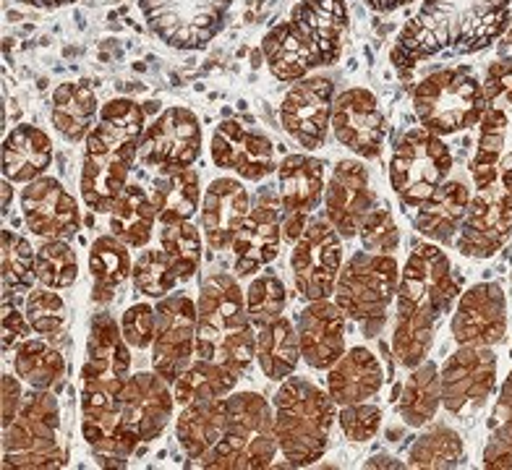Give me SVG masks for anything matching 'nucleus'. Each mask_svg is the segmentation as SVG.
Listing matches in <instances>:
<instances>
[{
  "label": "nucleus",
  "instance_id": "1",
  "mask_svg": "<svg viewBox=\"0 0 512 470\" xmlns=\"http://www.w3.org/2000/svg\"><path fill=\"white\" fill-rule=\"evenodd\" d=\"M512 0H424L392 47V66L411 71L434 55H473L510 27Z\"/></svg>",
  "mask_w": 512,
  "mask_h": 470
},
{
  "label": "nucleus",
  "instance_id": "45",
  "mask_svg": "<svg viewBox=\"0 0 512 470\" xmlns=\"http://www.w3.org/2000/svg\"><path fill=\"white\" fill-rule=\"evenodd\" d=\"M463 439L450 426H434L416 439L408 452V468H458L463 463Z\"/></svg>",
  "mask_w": 512,
  "mask_h": 470
},
{
  "label": "nucleus",
  "instance_id": "57",
  "mask_svg": "<svg viewBox=\"0 0 512 470\" xmlns=\"http://www.w3.org/2000/svg\"><path fill=\"white\" fill-rule=\"evenodd\" d=\"M366 6L374 8V11H395V8H403L413 0H364Z\"/></svg>",
  "mask_w": 512,
  "mask_h": 470
},
{
  "label": "nucleus",
  "instance_id": "12",
  "mask_svg": "<svg viewBox=\"0 0 512 470\" xmlns=\"http://www.w3.org/2000/svg\"><path fill=\"white\" fill-rule=\"evenodd\" d=\"M452 162V152L442 136L426 131L424 126L411 128L392 152V191L398 194L405 209L424 207L450 178Z\"/></svg>",
  "mask_w": 512,
  "mask_h": 470
},
{
  "label": "nucleus",
  "instance_id": "7",
  "mask_svg": "<svg viewBox=\"0 0 512 470\" xmlns=\"http://www.w3.org/2000/svg\"><path fill=\"white\" fill-rule=\"evenodd\" d=\"M228 418H225L223 439L199 460L209 470H262L270 468L280 444L275 431V408L259 392H236L225 397Z\"/></svg>",
  "mask_w": 512,
  "mask_h": 470
},
{
  "label": "nucleus",
  "instance_id": "38",
  "mask_svg": "<svg viewBox=\"0 0 512 470\" xmlns=\"http://www.w3.org/2000/svg\"><path fill=\"white\" fill-rule=\"evenodd\" d=\"M301 343H298L296 324L280 316L275 322L264 324L256 332V361L259 369L272 382H285L296 374L301 361Z\"/></svg>",
  "mask_w": 512,
  "mask_h": 470
},
{
  "label": "nucleus",
  "instance_id": "42",
  "mask_svg": "<svg viewBox=\"0 0 512 470\" xmlns=\"http://www.w3.org/2000/svg\"><path fill=\"white\" fill-rule=\"evenodd\" d=\"M238 379L241 376L228 369L225 363L196 358L170 387H173L178 405H189L196 400H217V397L233 395Z\"/></svg>",
  "mask_w": 512,
  "mask_h": 470
},
{
  "label": "nucleus",
  "instance_id": "51",
  "mask_svg": "<svg viewBox=\"0 0 512 470\" xmlns=\"http://www.w3.org/2000/svg\"><path fill=\"white\" fill-rule=\"evenodd\" d=\"M29 324L40 337H58L66 329L68 309L61 293L53 288H32L27 293V306H24Z\"/></svg>",
  "mask_w": 512,
  "mask_h": 470
},
{
  "label": "nucleus",
  "instance_id": "10",
  "mask_svg": "<svg viewBox=\"0 0 512 470\" xmlns=\"http://www.w3.org/2000/svg\"><path fill=\"white\" fill-rule=\"evenodd\" d=\"M61 405L53 392L32 390L19 416L3 429V468L55 470L66 465L61 439Z\"/></svg>",
  "mask_w": 512,
  "mask_h": 470
},
{
  "label": "nucleus",
  "instance_id": "21",
  "mask_svg": "<svg viewBox=\"0 0 512 470\" xmlns=\"http://www.w3.org/2000/svg\"><path fill=\"white\" fill-rule=\"evenodd\" d=\"M452 337L463 348H494L507 335V298L497 282H479L460 293Z\"/></svg>",
  "mask_w": 512,
  "mask_h": 470
},
{
  "label": "nucleus",
  "instance_id": "15",
  "mask_svg": "<svg viewBox=\"0 0 512 470\" xmlns=\"http://www.w3.org/2000/svg\"><path fill=\"white\" fill-rule=\"evenodd\" d=\"M343 235L327 217H311L306 230L293 243L290 269L298 296L304 301H322L335 296L337 275L343 269Z\"/></svg>",
  "mask_w": 512,
  "mask_h": 470
},
{
  "label": "nucleus",
  "instance_id": "35",
  "mask_svg": "<svg viewBox=\"0 0 512 470\" xmlns=\"http://www.w3.org/2000/svg\"><path fill=\"white\" fill-rule=\"evenodd\" d=\"M471 204V191L458 178H447L437 194L416 209V230L434 243H450L460 230Z\"/></svg>",
  "mask_w": 512,
  "mask_h": 470
},
{
  "label": "nucleus",
  "instance_id": "40",
  "mask_svg": "<svg viewBox=\"0 0 512 470\" xmlns=\"http://www.w3.org/2000/svg\"><path fill=\"white\" fill-rule=\"evenodd\" d=\"M131 256H128V246L110 235H100L92 243L89 251V272H92V301L97 306H108L115 298L118 288L123 285L128 275H131Z\"/></svg>",
  "mask_w": 512,
  "mask_h": 470
},
{
  "label": "nucleus",
  "instance_id": "23",
  "mask_svg": "<svg viewBox=\"0 0 512 470\" xmlns=\"http://www.w3.org/2000/svg\"><path fill=\"white\" fill-rule=\"evenodd\" d=\"M202 155V123L189 108H168L147 128L142 162L147 168H191Z\"/></svg>",
  "mask_w": 512,
  "mask_h": 470
},
{
  "label": "nucleus",
  "instance_id": "31",
  "mask_svg": "<svg viewBox=\"0 0 512 470\" xmlns=\"http://www.w3.org/2000/svg\"><path fill=\"white\" fill-rule=\"evenodd\" d=\"M345 319L348 316L340 311L335 301L322 298V301H309L301 314H298V343H301V356L311 369L327 371L337 363V358L345 353Z\"/></svg>",
  "mask_w": 512,
  "mask_h": 470
},
{
  "label": "nucleus",
  "instance_id": "33",
  "mask_svg": "<svg viewBox=\"0 0 512 470\" xmlns=\"http://www.w3.org/2000/svg\"><path fill=\"white\" fill-rule=\"evenodd\" d=\"M53 139L32 123H21L3 144V175L11 183H32L53 165Z\"/></svg>",
  "mask_w": 512,
  "mask_h": 470
},
{
  "label": "nucleus",
  "instance_id": "29",
  "mask_svg": "<svg viewBox=\"0 0 512 470\" xmlns=\"http://www.w3.org/2000/svg\"><path fill=\"white\" fill-rule=\"evenodd\" d=\"M118 403H121L123 418L139 434V439L155 442L173 418L176 395L170 392L168 382L152 369L128 376Z\"/></svg>",
  "mask_w": 512,
  "mask_h": 470
},
{
  "label": "nucleus",
  "instance_id": "19",
  "mask_svg": "<svg viewBox=\"0 0 512 470\" xmlns=\"http://www.w3.org/2000/svg\"><path fill=\"white\" fill-rule=\"evenodd\" d=\"M499 361L492 348H463L445 361L442 376V408L452 416L479 410L497 387Z\"/></svg>",
  "mask_w": 512,
  "mask_h": 470
},
{
  "label": "nucleus",
  "instance_id": "47",
  "mask_svg": "<svg viewBox=\"0 0 512 470\" xmlns=\"http://www.w3.org/2000/svg\"><path fill=\"white\" fill-rule=\"evenodd\" d=\"M484 465L492 470L512 468V369L494 405V429L484 447Z\"/></svg>",
  "mask_w": 512,
  "mask_h": 470
},
{
  "label": "nucleus",
  "instance_id": "30",
  "mask_svg": "<svg viewBox=\"0 0 512 470\" xmlns=\"http://www.w3.org/2000/svg\"><path fill=\"white\" fill-rule=\"evenodd\" d=\"M81 434L95 460L105 468H121L142 444L139 434L126 423L121 403L81 405Z\"/></svg>",
  "mask_w": 512,
  "mask_h": 470
},
{
  "label": "nucleus",
  "instance_id": "16",
  "mask_svg": "<svg viewBox=\"0 0 512 470\" xmlns=\"http://www.w3.org/2000/svg\"><path fill=\"white\" fill-rule=\"evenodd\" d=\"M512 238V175H505L471 196L458 230V251L468 259H492Z\"/></svg>",
  "mask_w": 512,
  "mask_h": 470
},
{
  "label": "nucleus",
  "instance_id": "13",
  "mask_svg": "<svg viewBox=\"0 0 512 470\" xmlns=\"http://www.w3.org/2000/svg\"><path fill=\"white\" fill-rule=\"evenodd\" d=\"M131 345L121 324L108 311H97L89 322L87 353L81 363V405L118 403L131 376Z\"/></svg>",
  "mask_w": 512,
  "mask_h": 470
},
{
  "label": "nucleus",
  "instance_id": "34",
  "mask_svg": "<svg viewBox=\"0 0 512 470\" xmlns=\"http://www.w3.org/2000/svg\"><path fill=\"white\" fill-rule=\"evenodd\" d=\"M225 418H228V403L225 397L217 400H196V403L181 405L176 418V437L183 452L191 460H204L223 439Z\"/></svg>",
  "mask_w": 512,
  "mask_h": 470
},
{
  "label": "nucleus",
  "instance_id": "4",
  "mask_svg": "<svg viewBox=\"0 0 512 470\" xmlns=\"http://www.w3.org/2000/svg\"><path fill=\"white\" fill-rule=\"evenodd\" d=\"M348 32L345 0H298L288 21L264 34L262 53L277 81L306 79L314 68L332 66Z\"/></svg>",
  "mask_w": 512,
  "mask_h": 470
},
{
  "label": "nucleus",
  "instance_id": "26",
  "mask_svg": "<svg viewBox=\"0 0 512 470\" xmlns=\"http://www.w3.org/2000/svg\"><path fill=\"white\" fill-rule=\"evenodd\" d=\"M21 215L27 228L40 238L71 241L81 228L79 202L58 178L42 175L21 188Z\"/></svg>",
  "mask_w": 512,
  "mask_h": 470
},
{
  "label": "nucleus",
  "instance_id": "36",
  "mask_svg": "<svg viewBox=\"0 0 512 470\" xmlns=\"http://www.w3.org/2000/svg\"><path fill=\"white\" fill-rule=\"evenodd\" d=\"M100 118V102L92 87L79 81H66L53 92L50 121L66 141H84Z\"/></svg>",
  "mask_w": 512,
  "mask_h": 470
},
{
  "label": "nucleus",
  "instance_id": "2",
  "mask_svg": "<svg viewBox=\"0 0 512 470\" xmlns=\"http://www.w3.org/2000/svg\"><path fill=\"white\" fill-rule=\"evenodd\" d=\"M455 298H460V288L445 251L434 241H413L400 269L392 329V353L403 369L411 371L426 361L439 322L450 314Z\"/></svg>",
  "mask_w": 512,
  "mask_h": 470
},
{
  "label": "nucleus",
  "instance_id": "17",
  "mask_svg": "<svg viewBox=\"0 0 512 470\" xmlns=\"http://www.w3.org/2000/svg\"><path fill=\"white\" fill-rule=\"evenodd\" d=\"M155 309L157 335L152 343V369L173 384L196 356V301L183 293H170L160 298Z\"/></svg>",
  "mask_w": 512,
  "mask_h": 470
},
{
  "label": "nucleus",
  "instance_id": "46",
  "mask_svg": "<svg viewBox=\"0 0 512 470\" xmlns=\"http://www.w3.org/2000/svg\"><path fill=\"white\" fill-rule=\"evenodd\" d=\"M160 249L168 256L170 267L176 269L178 280H191L202 264V230H196L191 222L162 225Z\"/></svg>",
  "mask_w": 512,
  "mask_h": 470
},
{
  "label": "nucleus",
  "instance_id": "55",
  "mask_svg": "<svg viewBox=\"0 0 512 470\" xmlns=\"http://www.w3.org/2000/svg\"><path fill=\"white\" fill-rule=\"evenodd\" d=\"M29 332H34L27 314L16 309L14 298L3 296V350H16L24 340H29Z\"/></svg>",
  "mask_w": 512,
  "mask_h": 470
},
{
  "label": "nucleus",
  "instance_id": "58",
  "mask_svg": "<svg viewBox=\"0 0 512 470\" xmlns=\"http://www.w3.org/2000/svg\"><path fill=\"white\" fill-rule=\"evenodd\" d=\"M21 3L37 6V8H61V6H71V3H76V0H21Z\"/></svg>",
  "mask_w": 512,
  "mask_h": 470
},
{
  "label": "nucleus",
  "instance_id": "44",
  "mask_svg": "<svg viewBox=\"0 0 512 470\" xmlns=\"http://www.w3.org/2000/svg\"><path fill=\"white\" fill-rule=\"evenodd\" d=\"M3 241V296L16 298L19 293H29L37 280V251L24 235L14 230H3L0 233Z\"/></svg>",
  "mask_w": 512,
  "mask_h": 470
},
{
  "label": "nucleus",
  "instance_id": "53",
  "mask_svg": "<svg viewBox=\"0 0 512 470\" xmlns=\"http://www.w3.org/2000/svg\"><path fill=\"white\" fill-rule=\"evenodd\" d=\"M337 423L343 429L345 439L351 442H371L382 429V410L371 403H356V405H343L337 413Z\"/></svg>",
  "mask_w": 512,
  "mask_h": 470
},
{
  "label": "nucleus",
  "instance_id": "3",
  "mask_svg": "<svg viewBox=\"0 0 512 470\" xmlns=\"http://www.w3.org/2000/svg\"><path fill=\"white\" fill-rule=\"evenodd\" d=\"M147 134V115L142 105L126 97L105 102L95 128L84 139L81 157V199L97 215H110L128 186L136 155Z\"/></svg>",
  "mask_w": 512,
  "mask_h": 470
},
{
  "label": "nucleus",
  "instance_id": "6",
  "mask_svg": "<svg viewBox=\"0 0 512 470\" xmlns=\"http://www.w3.org/2000/svg\"><path fill=\"white\" fill-rule=\"evenodd\" d=\"M335 400L309 379L288 376L275 395V431L290 468H309L330 447Z\"/></svg>",
  "mask_w": 512,
  "mask_h": 470
},
{
  "label": "nucleus",
  "instance_id": "43",
  "mask_svg": "<svg viewBox=\"0 0 512 470\" xmlns=\"http://www.w3.org/2000/svg\"><path fill=\"white\" fill-rule=\"evenodd\" d=\"M14 369L21 382H27L32 390L55 392L66 379V358L58 348L45 340H24L14 350Z\"/></svg>",
  "mask_w": 512,
  "mask_h": 470
},
{
  "label": "nucleus",
  "instance_id": "49",
  "mask_svg": "<svg viewBox=\"0 0 512 470\" xmlns=\"http://www.w3.org/2000/svg\"><path fill=\"white\" fill-rule=\"evenodd\" d=\"M79 277V259L68 241L48 238L37 249V282L45 288L63 290L71 288Z\"/></svg>",
  "mask_w": 512,
  "mask_h": 470
},
{
  "label": "nucleus",
  "instance_id": "11",
  "mask_svg": "<svg viewBox=\"0 0 512 470\" xmlns=\"http://www.w3.org/2000/svg\"><path fill=\"white\" fill-rule=\"evenodd\" d=\"M484 92L486 105L471 160V178L476 188L512 175V61L489 66Z\"/></svg>",
  "mask_w": 512,
  "mask_h": 470
},
{
  "label": "nucleus",
  "instance_id": "8",
  "mask_svg": "<svg viewBox=\"0 0 512 470\" xmlns=\"http://www.w3.org/2000/svg\"><path fill=\"white\" fill-rule=\"evenodd\" d=\"M400 264L395 254L356 251L343 264L335 285V303L351 322L364 327L366 337L382 332L387 309L398 298Z\"/></svg>",
  "mask_w": 512,
  "mask_h": 470
},
{
  "label": "nucleus",
  "instance_id": "9",
  "mask_svg": "<svg viewBox=\"0 0 512 470\" xmlns=\"http://www.w3.org/2000/svg\"><path fill=\"white\" fill-rule=\"evenodd\" d=\"M486 105L484 81L468 66L439 68L413 89L418 123L437 136L460 134L481 121Z\"/></svg>",
  "mask_w": 512,
  "mask_h": 470
},
{
  "label": "nucleus",
  "instance_id": "27",
  "mask_svg": "<svg viewBox=\"0 0 512 470\" xmlns=\"http://www.w3.org/2000/svg\"><path fill=\"white\" fill-rule=\"evenodd\" d=\"M209 152L217 168L230 170L243 181L259 183L277 170L275 144L238 121H223L215 128Z\"/></svg>",
  "mask_w": 512,
  "mask_h": 470
},
{
  "label": "nucleus",
  "instance_id": "52",
  "mask_svg": "<svg viewBox=\"0 0 512 470\" xmlns=\"http://www.w3.org/2000/svg\"><path fill=\"white\" fill-rule=\"evenodd\" d=\"M358 238L364 243V251L371 254H395L400 246L398 222L392 217V209L387 204H377L364 220Z\"/></svg>",
  "mask_w": 512,
  "mask_h": 470
},
{
  "label": "nucleus",
  "instance_id": "20",
  "mask_svg": "<svg viewBox=\"0 0 512 470\" xmlns=\"http://www.w3.org/2000/svg\"><path fill=\"white\" fill-rule=\"evenodd\" d=\"M324 162L311 155H288L277 165V194L283 209V238L296 243L311 215L324 202Z\"/></svg>",
  "mask_w": 512,
  "mask_h": 470
},
{
  "label": "nucleus",
  "instance_id": "25",
  "mask_svg": "<svg viewBox=\"0 0 512 470\" xmlns=\"http://www.w3.org/2000/svg\"><path fill=\"white\" fill-rule=\"evenodd\" d=\"M377 207V194L371 188L369 168L358 160H340L332 168L324 188V217L343 238H356L371 209Z\"/></svg>",
  "mask_w": 512,
  "mask_h": 470
},
{
  "label": "nucleus",
  "instance_id": "50",
  "mask_svg": "<svg viewBox=\"0 0 512 470\" xmlns=\"http://www.w3.org/2000/svg\"><path fill=\"white\" fill-rule=\"evenodd\" d=\"M131 280H134L136 293L149 298L170 296L178 285L176 269L170 267L168 256L162 254V249H144L131 269Z\"/></svg>",
  "mask_w": 512,
  "mask_h": 470
},
{
  "label": "nucleus",
  "instance_id": "41",
  "mask_svg": "<svg viewBox=\"0 0 512 470\" xmlns=\"http://www.w3.org/2000/svg\"><path fill=\"white\" fill-rule=\"evenodd\" d=\"M439 405H442V376L432 361H424L411 369V376L405 379L398 400L400 418L413 429H421L437 416Z\"/></svg>",
  "mask_w": 512,
  "mask_h": 470
},
{
  "label": "nucleus",
  "instance_id": "39",
  "mask_svg": "<svg viewBox=\"0 0 512 470\" xmlns=\"http://www.w3.org/2000/svg\"><path fill=\"white\" fill-rule=\"evenodd\" d=\"M157 222V209L152 196L139 183H128L121 199L110 209V230L121 238L128 249H147Z\"/></svg>",
  "mask_w": 512,
  "mask_h": 470
},
{
  "label": "nucleus",
  "instance_id": "22",
  "mask_svg": "<svg viewBox=\"0 0 512 470\" xmlns=\"http://www.w3.org/2000/svg\"><path fill=\"white\" fill-rule=\"evenodd\" d=\"M335 87L327 76H306L288 89L280 105V123L304 149L314 152L324 144L332 126Z\"/></svg>",
  "mask_w": 512,
  "mask_h": 470
},
{
  "label": "nucleus",
  "instance_id": "48",
  "mask_svg": "<svg viewBox=\"0 0 512 470\" xmlns=\"http://www.w3.org/2000/svg\"><path fill=\"white\" fill-rule=\"evenodd\" d=\"M285 306H288V290L275 272L267 269L251 280L249 290H246V309H249L251 324L256 329L280 319L285 314Z\"/></svg>",
  "mask_w": 512,
  "mask_h": 470
},
{
  "label": "nucleus",
  "instance_id": "54",
  "mask_svg": "<svg viewBox=\"0 0 512 470\" xmlns=\"http://www.w3.org/2000/svg\"><path fill=\"white\" fill-rule=\"evenodd\" d=\"M121 329L126 343L136 350H144L155 343L157 335V309L149 303H134L121 316Z\"/></svg>",
  "mask_w": 512,
  "mask_h": 470
},
{
  "label": "nucleus",
  "instance_id": "59",
  "mask_svg": "<svg viewBox=\"0 0 512 470\" xmlns=\"http://www.w3.org/2000/svg\"><path fill=\"white\" fill-rule=\"evenodd\" d=\"M11 196H14V183L3 181V212H8L11 209Z\"/></svg>",
  "mask_w": 512,
  "mask_h": 470
},
{
  "label": "nucleus",
  "instance_id": "56",
  "mask_svg": "<svg viewBox=\"0 0 512 470\" xmlns=\"http://www.w3.org/2000/svg\"><path fill=\"white\" fill-rule=\"evenodd\" d=\"M24 390H21V382L14 374H3V429L8 423L19 416L21 405H24Z\"/></svg>",
  "mask_w": 512,
  "mask_h": 470
},
{
  "label": "nucleus",
  "instance_id": "28",
  "mask_svg": "<svg viewBox=\"0 0 512 470\" xmlns=\"http://www.w3.org/2000/svg\"><path fill=\"white\" fill-rule=\"evenodd\" d=\"M254 196L238 178H215L204 188L199 209V230L212 251H228L236 241L238 230L251 212Z\"/></svg>",
  "mask_w": 512,
  "mask_h": 470
},
{
  "label": "nucleus",
  "instance_id": "32",
  "mask_svg": "<svg viewBox=\"0 0 512 470\" xmlns=\"http://www.w3.org/2000/svg\"><path fill=\"white\" fill-rule=\"evenodd\" d=\"M384 384V369L369 348H351L327 369V392L340 408L343 405L369 403Z\"/></svg>",
  "mask_w": 512,
  "mask_h": 470
},
{
  "label": "nucleus",
  "instance_id": "37",
  "mask_svg": "<svg viewBox=\"0 0 512 470\" xmlns=\"http://www.w3.org/2000/svg\"><path fill=\"white\" fill-rule=\"evenodd\" d=\"M202 181L194 168L162 170L152 186V202L162 225L189 222L202 209Z\"/></svg>",
  "mask_w": 512,
  "mask_h": 470
},
{
  "label": "nucleus",
  "instance_id": "24",
  "mask_svg": "<svg viewBox=\"0 0 512 470\" xmlns=\"http://www.w3.org/2000/svg\"><path fill=\"white\" fill-rule=\"evenodd\" d=\"M332 131L337 141L361 160H377L387 139V121L379 100L369 89H345L332 108Z\"/></svg>",
  "mask_w": 512,
  "mask_h": 470
},
{
  "label": "nucleus",
  "instance_id": "18",
  "mask_svg": "<svg viewBox=\"0 0 512 470\" xmlns=\"http://www.w3.org/2000/svg\"><path fill=\"white\" fill-rule=\"evenodd\" d=\"M283 209H280V194L272 186H259L251 202V212L238 230L233 241L236 254V275L251 277L262 272L280 254L283 243Z\"/></svg>",
  "mask_w": 512,
  "mask_h": 470
},
{
  "label": "nucleus",
  "instance_id": "5",
  "mask_svg": "<svg viewBox=\"0 0 512 470\" xmlns=\"http://www.w3.org/2000/svg\"><path fill=\"white\" fill-rule=\"evenodd\" d=\"M196 314V358L225 363L238 376L249 374L256 361V327L236 275L212 272L204 277Z\"/></svg>",
  "mask_w": 512,
  "mask_h": 470
},
{
  "label": "nucleus",
  "instance_id": "14",
  "mask_svg": "<svg viewBox=\"0 0 512 470\" xmlns=\"http://www.w3.org/2000/svg\"><path fill=\"white\" fill-rule=\"evenodd\" d=\"M144 21L173 50H204L225 27L233 0H139Z\"/></svg>",
  "mask_w": 512,
  "mask_h": 470
}]
</instances>
